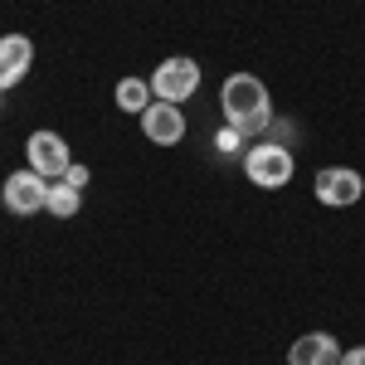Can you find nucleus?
Segmentation results:
<instances>
[{"mask_svg":"<svg viewBox=\"0 0 365 365\" xmlns=\"http://www.w3.org/2000/svg\"><path fill=\"white\" fill-rule=\"evenodd\" d=\"M25 156H29V170H39L44 180H58L63 170L73 166V156H68V141L58 137V132H34L25 141Z\"/></svg>","mask_w":365,"mask_h":365,"instance_id":"423d86ee","label":"nucleus"},{"mask_svg":"<svg viewBox=\"0 0 365 365\" xmlns=\"http://www.w3.org/2000/svg\"><path fill=\"white\" fill-rule=\"evenodd\" d=\"M287 365H341V346L331 331H307L287 346Z\"/></svg>","mask_w":365,"mask_h":365,"instance_id":"6e6552de","label":"nucleus"},{"mask_svg":"<svg viewBox=\"0 0 365 365\" xmlns=\"http://www.w3.org/2000/svg\"><path fill=\"white\" fill-rule=\"evenodd\" d=\"M29 63H34V44H29L25 34H5V39H0V93L25 83Z\"/></svg>","mask_w":365,"mask_h":365,"instance_id":"1a4fd4ad","label":"nucleus"},{"mask_svg":"<svg viewBox=\"0 0 365 365\" xmlns=\"http://www.w3.org/2000/svg\"><path fill=\"white\" fill-rule=\"evenodd\" d=\"M141 132L146 141H156V146H175V141L185 137V113H180V103H151L146 113H141Z\"/></svg>","mask_w":365,"mask_h":365,"instance_id":"0eeeda50","label":"nucleus"},{"mask_svg":"<svg viewBox=\"0 0 365 365\" xmlns=\"http://www.w3.org/2000/svg\"><path fill=\"white\" fill-rule=\"evenodd\" d=\"M49 185H54V180H44L39 170H15V175L0 185V200H5L10 215H39V210L49 205Z\"/></svg>","mask_w":365,"mask_h":365,"instance_id":"20e7f679","label":"nucleus"},{"mask_svg":"<svg viewBox=\"0 0 365 365\" xmlns=\"http://www.w3.org/2000/svg\"><path fill=\"white\" fill-rule=\"evenodd\" d=\"M215 146H220V151H225V156H234V151H244V137H239V132H234V127H225V132H220V137H215Z\"/></svg>","mask_w":365,"mask_h":365,"instance_id":"f8f14e48","label":"nucleus"},{"mask_svg":"<svg viewBox=\"0 0 365 365\" xmlns=\"http://www.w3.org/2000/svg\"><path fill=\"white\" fill-rule=\"evenodd\" d=\"M220 108H225V122H229V127H234L244 141L273 122L268 83H263V78H253V73H229L225 88H220Z\"/></svg>","mask_w":365,"mask_h":365,"instance_id":"f257e3e1","label":"nucleus"},{"mask_svg":"<svg viewBox=\"0 0 365 365\" xmlns=\"http://www.w3.org/2000/svg\"><path fill=\"white\" fill-rule=\"evenodd\" d=\"M151 103H156L151 83H141V78H122V83H117V108H122V113H137L141 117Z\"/></svg>","mask_w":365,"mask_h":365,"instance_id":"9d476101","label":"nucleus"},{"mask_svg":"<svg viewBox=\"0 0 365 365\" xmlns=\"http://www.w3.org/2000/svg\"><path fill=\"white\" fill-rule=\"evenodd\" d=\"M146 83H151V93H156L161 103H185V98H195V88H200V63L185 58V54L161 58Z\"/></svg>","mask_w":365,"mask_h":365,"instance_id":"7ed1b4c3","label":"nucleus"},{"mask_svg":"<svg viewBox=\"0 0 365 365\" xmlns=\"http://www.w3.org/2000/svg\"><path fill=\"white\" fill-rule=\"evenodd\" d=\"M341 365H365V346H351V351H341Z\"/></svg>","mask_w":365,"mask_h":365,"instance_id":"4468645a","label":"nucleus"},{"mask_svg":"<svg viewBox=\"0 0 365 365\" xmlns=\"http://www.w3.org/2000/svg\"><path fill=\"white\" fill-rule=\"evenodd\" d=\"M312 190H317L322 205H331V210H351L365 195V175L351 170V166H327V170H317V185Z\"/></svg>","mask_w":365,"mask_h":365,"instance_id":"39448f33","label":"nucleus"},{"mask_svg":"<svg viewBox=\"0 0 365 365\" xmlns=\"http://www.w3.org/2000/svg\"><path fill=\"white\" fill-rule=\"evenodd\" d=\"M54 220H73L78 210H83V190H73V185H63V180H54L49 185V205H44Z\"/></svg>","mask_w":365,"mask_h":365,"instance_id":"9b49d317","label":"nucleus"},{"mask_svg":"<svg viewBox=\"0 0 365 365\" xmlns=\"http://www.w3.org/2000/svg\"><path fill=\"white\" fill-rule=\"evenodd\" d=\"M58 180H63V185H73V190H83V185H88V166H78V161H73V166L63 170Z\"/></svg>","mask_w":365,"mask_h":365,"instance_id":"ddd939ff","label":"nucleus"},{"mask_svg":"<svg viewBox=\"0 0 365 365\" xmlns=\"http://www.w3.org/2000/svg\"><path fill=\"white\" fill-rule=\"evenodd\" d=\"M292 170H297V161H292V151L278 146V141H258V146L244 151V175H249V185H258V190H282L292 180Z\"/></svg>","mask_w":365,"mask_h":365,"instance_id":"f03ea898","label":"nucleus"}]
</instances>
